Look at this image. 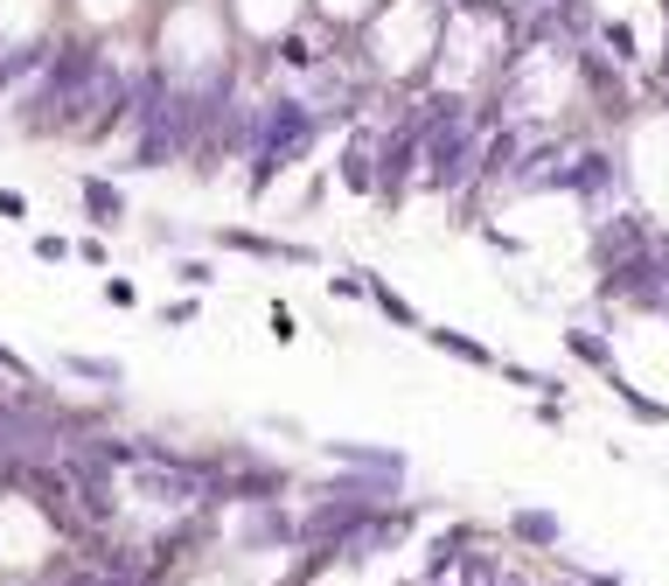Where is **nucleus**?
<instances>
[{
  "label": "nucleus",
  "instance_id": "nucleus-1",
  "mask_svg": "<svg viewBox=\"0 0 669 586\" xmlns=\"http://www.w3.org/2000/svg\"><path fill=\"white\" fill-rule=\"evenodd\" d=\"M321 147H328V126L314 119V105L300 99L293 84L265 78V91H258V154L293 175V168H308Z\"/></svg>",
  "mask_w": 669,
  "mask_h": 586
},
{
  "label": "nucleus",
  "instance_id": "nucleus-2",
  "mask_svg": "<svg viewBox=\"0 0 669 586\" xmlns=\"http://www.w3.org/2000/svg\"><path fill=\"white\" fill-rule=\"evenodd\" d=\"M223 552L238 559H300V509L293 503H252L223 509Z\"/></svg>",
  "mask_w": 669,
  "mask_h": 586
},
{
  "label": "nucleus",
  "instance_id": "nucleus-3",
  "mask_svg": "<svg viewBox=\"0 0 669 586\" xmlns=\"http://www.w3.org/2000/svg\"><path fill=\"white\" fill-rule=\"evenodd\" d=\"M418 524H426V503H384V509H370V517H362L356 531L335 544V573H349V565H370V559H391L397 544L418 538Z\"/></svg>",
  "mask_w": 669,
  "mask_h": 586
},
{
  "label": "nucleus",
  "instance_id": "nucleus-4",
  "mask_svg": "<svg viewBox=\"0 0 669 586\" xmlns=\"http://www.w3.org/2000/svg\"><path fill=\"white\" fill-rule=\"evenodd\" d=\"M209 252H231V258H252V266H321V244L308 238H279V231H258V223H217L209 231Z\"/></svg>",
  "mask_w": 669,
  "mask_h": 586
},
{
  "label": "nucleus",
  "instance_id": "nucleus-5",
  "mask_svg": "<svg viewBox=\"0 0 669 586\" xmlns=\"http://www.w3.org/2000/svg\"><path fill=\"white\" fill-rule=\"evenodd\" d=\"M321 468H342V475H370V482H412V461L405 447H384V440H349V433H328V440H314Z\"/></svg>",
  "mask_w": 669,
  "mask_h": 586
},
{
  "label": "nucleus",
  "instance_id": "nucleus-6",
  "mask_svg": "<svg viewBox=\"0 0 669 586\" xmlns=\"http://www.w3.org/2000/svg\"><path fill=\"white\" fill-rule=\"evenodd\" d=\"M384 119H356L335 134V188H349V196L370 203L377 196V161H384Z\"/></svg>",
  "mask_w": 669,
  "mask_h": 586
},
{
  "label": "nucleus",
  "instance_id": "nucleus-7",
  "mask_svg": "<svg viewBox=\"0 0 669 586\" xmlns=\"http://www.w3.org/2000/svg\"><path fill=\"white\" fill-rule=\"evenodd\" d=\"M418 168H426L418 134H412V126H391V134H384V161H377V196H370L384 217H397L418 196Z\"/></svg>",
  "mask_w": 669,
  "mask_h": 586
},
{
  "label": "nucleus",
  "instance_id": "nucleus-8",
  "mask_svg": "<svg viewBox=\"0 0 669 586\" xmlns=\"http://www.w3.org/2000/svg\"><path fill=\"white\" fill-rule=\"evenodd\" d=\"M648 244H656V223H648L642 210H607L600 223H592V238H586L592 279H600V273H614V266H627V258H642Z\"/></svg>",
  "mask_w": 669,
  "mask_h": 586
},
{
  "label": "nucleus",
  "instance_id": "nucleus-9",
  "mask_svg": "<svg viewBox=\"0 0 669 586\" xmlns=\"http://www.w3.org/2000/svg\"><path fill=\"white\" fill-rule=\"evenodd\" d=\"M621 154H607V147H572L565 161V196L586 203V210H607V203L621 196Z\"/></svg>",
  "mask_w": 669,
  "mask_h": 586
},
{
  "label": "nucleus",
  "instance_id": "nucleus-10",
  "mask_svg": "<svg viewBox=\"0 0 669 586\" xmlns=\"http://www.w3.org/2000/svg\"><path fill=\"white\" fill-rule=\"evenodd\" d=\"M482 544V531L474 524H447V531H432L426 538V559H418V573H412V586H453L461 579V559Z\"/></svg>",
  "mask_w": 669,
  "mask_h": 586
},
{
  "label": "nucleus",
  "instance_id": "nucleus-11",
  "mask_svg": "<svg viewBox=\"0 0 669 586\" xmlns=\"http://www.w3.org/2000/svg\"><path fill=\"white\" fill-rule=\"evenodd\" d=\"M78 210H84V223H91L99 238H112V231H126L132 196H126L119 175H78Z\"/></svg>",
  "mask_w": 669,
  "mask_h": 586
},
{
  "label": "nucleus",
  "instance_id": "nucleus-12",
  "mask_svg": "<svg viewBox=\"0 0 669 586\" xmlns=\"http://www.w3.org/2000/svg\"><path fill=\"white\" fill-rule=\"evenodd\" d=\"M56 377H78V384H91L99 399L126 391V364H119V356H84V349H64V356H56Z\"/></svg>",
  "mask_w": 669,
  "mask_h": 586
},
{
  "label": "nucleus",
  "instance_id": "nucleus-13",
  "mask_svg": "<svg viewBox=\"0 0 669 586\" xmlns=\"http://www.w3.org/2000/svg\"><path fill=\"white\" fill-rule=\"evenodd\" d=\"M426 343L439 356H453V364H468V370H503V356H495L482 335H468V329H447V321H426Z\"/></svg>",
  "mask_w": 669,
  "mask_h": 586
},
{
  "label": "nucleus",
  "instance_id": "nucleus-14",
  "mask_svg": "<svg viewBox=\"0 0 669 586\" xmlns=\"http://www.w3.org/2000/svg\"><path fill=\"white\" fill-rule=\"evenodd\" d=\"M362 300H370V308H377V314H384V321H391V329H412V335H426V314H418V308H412V300H405V294H397V287H391V279H384V273H370V266H362Z\"/></svg>",
  "mask_w": 669,
  "mask_h": 586
},
{
  "label": "nucleus",
  "instance_id": "nucleus-15",
  "mask_svg": "<svg viewBox=\"0 0 669 586\" xmlns=\"http://www.w3.org/2000/svg\"><path fill=\"white\" fill-rule=\"evenodd\" d=\"M509 538L530 544V552H558V544H565V524L551 517V509H509Z\"/></svg>",
  "mask_w": 669,
  "mask_h": 586
},
{
  "label": "nucleus",
  "instance_id": "nucleus-16",
  "mask_svg": "<svg viewBox=\"0 0 669 586\" xmlns=\"http://www.w3.org/2000/svg\"><path fill=\"white\" fill-rule=\"evenodd\" d=\"M565 356L586 364V370H600V377H614V343H607L600 329H565Z\"/></svg>",
  "mask_w": 669,
  "mask_h": 586
},
{
  "label": "nucleus",
  "instance_id": "nucleus-17",
  "mask_svg": "<svg viewBox=\"0 0 669 586\" xmlns=\"http://www.w3.org/2000/svg\"><path fill=\"white\" fill-rule=\"evenodd\" d=\"M607 384H614V399H621V412H627V420H642V426H669V405H662V399H648V391H635L621 370L607 377Z\"/></svg>",
  "mask_w": 669,
  "mask_h": 586
},
{
  "label": "nucleus",
  "instance_id": "nucleus-18",
  "mask_svg": "<svg viewBox=\"0 0 669 586\" xmlns=\"http://www.w3.org/2000/svg\"><path fill=\"white\" fill-rule=\"evenodd\" d=\"M147 244H154V252H168V258H182V252H196V244H209V231H188V223H175V217H154Z\"/></svg>",
  "mask_w": 669,
  "mask_h": 586
},
{
  "label": "nucleus",
  "instance_id": "nucleus-19",
  "mask_svg": "<svg viewBox=\"0 0 669 586\" xmlns=\"http://www.w3.org/2000/svg\"><path fill=\"white\" fill-rule=\"evenodd\" d=\"M286 182V168L279 161H265V154H252L244 161V203H273V188Z\"/></svg>",
  "mask_w": 669,
  "mask_h": 586
},
{
  "label": "nucleus",
  "instance_id": "nucleus-20",
  "mask_svg": "<svg viewBox=\"0 0 669 586\" xmlns=\"http://www.w3.org/2000/svg\"><path fill=\"white\" fill-rule=\"evenodd\" d=\"M168 279H182V287H217V258H209V252H182V258H168Z\"/></svg>",
  "mask_w": 669,
  "mask_h": 586
},
{
  "label": "nucleus",
  "instance_id": "nucleus-21",
  "mask_svg": "<svg viewBox=\"0 0 669 586\" xmlns=\"http://www.w3.org/2000/svg\"><path fill=\"white\" fill-rule=\"evenodd\" d=\"M0 384H14V391H35V384H43V370H35L22 349H8V343H0Z\"/></svg>",
  "mask_w": 669,
  "mask_h": 586
},
{
  "label": "nucleus",
  "instance_id": "nucleus-22",
  "mask_svg": "<svg viewBox=\"0 0 669 586\" xmlns=\"http://www.w3.org/2000/svg\"><path fill=\"white\" fill-rule=\"evenodd\" d=\"M70 258H84L91 273H112V238H99V231H84L78 244H70Z\"/></svg>",
  "mask_w": 669,
  "mask_h": 586
},
{
  "label": "nucleus",
  "instance_id": "nucleus-23",
  "mask_svg": "<svg viewBox=\"0 0 669 586\" xmlns=\"http://www.w3.org/2000/svg\"><path fill=\"white\" fill-rule=\"evenodd\" d=\"M99 294H105V308H119V314L140 308V287H132L126 273H105V279H99Z\"/></svg>",
  "mask_w": 669,
  "mask_h": 586
},
{
  "label": "nucleus",
  "instance_id": "nucleus-24",
  "mask_svg": "<svg viewBox=\"0 0 669 586\" xmlns=\"http://www.w3.org/2000/svg\"><path fill=\"white\" fill-rule=\"evenodd\" d=\"M196 314H203V300H196V294H175V300H161V308H154L161 329H188Z\"/></svg>",
  "mask_w": 669,
  "mask_h": 586
},
{
  "label": "nucleus",
  "instance_id": "nucleus-25",
  "mask_svg": "<svg viewBox=\"0 0 669 586\" xmlns=\"http://www.w3.org/2000/svg\"><path fill=\"white\" fill-rule=\"evenodd\" d=\"M328 300H362V266H328Z\"/></svg>",
  "mask_w": 669,
  "mask_h": 586
},
{
  "label": "nucleus",
  "instance_id": "nucleus-26",
  "mask_svg": "<svg viewBox=\"0 0 669 586\" xmlns=\"http://www.w3.org/2000/svg\"><path fill=\"white\" fill-rule=\"evenodd\" d=\"M28 252L43 258V266H64V258H70V238H64V231H35V238H28Z\"/></svg>",
  "mask_w": 669,
  "mask_h": 586
},
{
  "label": "nucleus",
  "instance_id": "nucleus-27",
  "mask_svg": "<svg viewBox=\"0 0 669 586\" xmlns=\"http://www.w3.org/2000/svg\"><path fill=\"white\" fill-rule=\"evenodd\" d=\"M265 329H273L279 343H293V335H300V314L286 308V300H273V308H265Z\"/></svg>",
  "mask_w": 669,
  "mask_h": 586
},
{
  "label": "nucleus",
  "instance_id": "nucleus-28",
  "mask_svg": "<svg viewBox=\"0 0 669 586\" xmlns=\"http://www.w3.org/2000/svg\"><path fill=\"white\" fill-rule=\"evenodd\" d=\"M474 231H482V244H488V252H503V258H516V252H523V238L495 231V223H474Z\"/></svg>",
  "mask_w": 669,
  "mask_h": 586
},
{
  "label": "nucleus",
  "instance_id": "nucleus-29",
  "mask_svg": "<svg viewBox=\"0 0 669 586\" xmlns=\"http://www.w3.org/2000/svg\"><path fill=\"white\" fill-rule=\"evenodd\" d=\"M0 217H8V223H28V196H22V188H0Z\"/></svg>",
  "mask_w": 669,
  "mask_h": 586
},
{
  "label": "nucleus",
  "instance_id": "nucleus-30",
  "mask_svg": "<svg viewBox=\"0 0 669 586\" xmlns=\"http://www.w3.org/2000/svg\"><path fill=\"white\" fill-rule=\"evenodd\" d=\"M538 426H565V405L558 399H538Z\"/></svg>",
  "mask_w": 669,
  "mask_h": 586
}]
</instances>
